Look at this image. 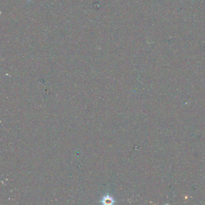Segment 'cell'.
Masks as SVG:
<instances>
[{
	"mask_svg": "<svg viewBox=\"0 0 205 205\" xmlns=\"http://www.w3.org/2000/svg\"><path fill=\"white\" fill-rule=\"evenodd\" d=\"M102 202L104 205H113L114 202V200L112 197L106 195L103 198Z\"/></svg>",
	"mask_w": 205,
	"mask_h": 205,
	"instance_id": "6da1fadb",
	"label": "cell"
}]
</instances>
